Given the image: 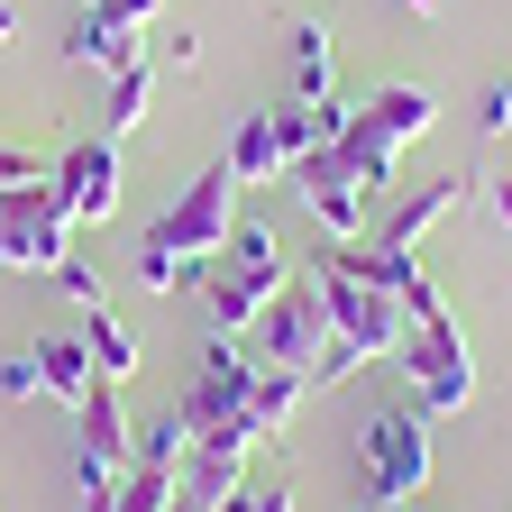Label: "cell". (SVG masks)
<instances>
[{
	"mask_svg": "<svg viewBox=\"0 0 512 512\" xmlns=\"http://www.w3.org/2000/svg\"><path fill=\"white\" fill-rule=\"evenodd\" d=\"M403 348H394V366H403V394H412V412L421 421H448V412H476V357H467V339H458V320H448V302L430 293V275L403 293Z\"/></svg>",
	"mask_w": 512,
	"mask_h": 512,
	"instance_id": "6da1fadb",
	"label": "cell"
},
{
	"mask_svg": "<svg viewBox=\"0 0 512 512\" xmlns=\"http://www.w3.org/2000/svg\"><path fill=\"white\" fill-rule=\"evenodd\" d=\"M311 293H320V311H330V339H339L357 366L394 357V348H403V330H412L403 302L348 266V238H320V247H311Z\"/></svg>",
	"mask_w": 512,
	"mask_h": 512,
	"instance_id": "7a4b0ae2",
	"label": "cell"
},
{
	"mask_svg": "<svg viewBox=\"0 0 512 512\" xmlns=\"http://www.w3.org/2000/svg\"><path fill=\"white\" fill-rule=\"evenodd\" d=\"M229 229H238V174H229V165H202V174L165 202V220L147 229V247L174 256V266H192V284H202L211 256L229 247Z\"/></svg>",
	"mask_w": 512,
	"mask_h": 512,
	"instance_id": "3957f363",
	"label": "cell"
},
{
	"mask_svg": "<svg viewBox=\"0 0 512 512\" xmlns=\"http://www.w3.org/2000/svg\"><path fill=\"white\" fill-rule=\"evenodd\" d=\"M284 284H293L284 238H275L266 220H238L229 247H220V275H211V330H238V339H247V320L266 311Z\"/></svg>",
	"mask_w": 512,
	"mask_h": 512,
	"instance_id": "277c9868",
	"label": "cell"
},
{
	"mask_svg": "<svg viewBox=\"0 0 512 512\" xmlns=\"http://www.w3.org/2000/svg\"><path fill=\"white\" fill-rule=\"evenodd\" d=\"M357 458H366V503H412L430 485V421L412 403H384L357 430Z\"/></svg>",
	"mask_w": 512,
	"mask_h": 512,
	"instance_id": "5b68a950",
	"label": "cell"
},
{
	"mask_svg": "<svg viewBox=\"0 0 512 512\" xmlns=\"http://www.w3.org/2000/svg\"><path fill=\"white\" fill-rule=\"evenodd\" d=\"M320 348H330V311H320L311 284H284L266 311L247 320V357H256V366H284V375H302V384H311Z\"/></svg>",
	"mask_w": 512,
	"mask_h": 512,
	"instance_id": "8992f818",
	"label": "cell"
},
{
	"mask_svg": "<svg viewBox=\"0 0 512 512\" xmlns=\"http://www.w3.org/2000/svg\"><path fill=\"white\" fill-rule=\"evenodd\" d=\"M64 220L55 211V183H19V192H0V275H55L64 256Z\"/></svg>",
	"mask_w": 512,
	"mask_h": 512,
	"instance_id": "52a82bcc",
	"label": "cell"
},
{
	"mask_svg": "<svg viewBox=\"0 0 512 512\" xmlns=\"http://www.w3.org/2000/svg\"><path fill=\"white\" fill-rule=\"evenodd\" d=\"M458 202H467V183H458V174L403 183V192H384V202H375V229H366L357 247H375V256H421V238H430L439 220H458Z\"/></svg>",
	"mask_w": 512,
	"mask_h": 512,
	"instance_id": "ba28073f",
	"label": "cell"
},
{
	"mask_svg": "<svg viewBox=\"0 0 512 512\" xmlns=\"http://www.w3.org/2000/svg\"><path fill=\"white\" fill-rule=\"evenodd\" d=\"M46 183H55V211L74 220V229H83V220H110V211H119V138H101V128H92V138H74V147L55 156Z\"/></svg>",
	"mask_w": 512,
	"mask_h": 512,
	"instance_id": "9c48e42d",
	"label": "cell"
},
{
	"mask_svg": "<svg viewBox=\"0 0 512 512\" xmlns=\"http://www.w3.org/2000/svg\"><path fill=\"white\" fill-rule=\"evenodd\" d=\"M284 183L302 192V211L320 220V238H348V247H357V238L375 229V192H357V183L339 174V156H330V147H311Z\"/></svg>",
	"mask_w": 512,
	"mask_h": 512,
	"instance_id": "30bf717a",
	"label": "cell"
},
{
	"mask_svg": "<svg viewBox=\"0 0 512 512\" xmlns=\"http://www.w3.org/2000/svg\"><path fill=\"white\" fill-rule=\"evenodd\" d=\"M74 458H92V467H138V430H128L119 384H92V394L74 403Z\"/></svg>",
	"mask_w": 512,
	"mask_h": 512,
	"instance_id": "8fae6325",
	"label": "cell"
},
{
	"mask_svg": "<svg viewBox=\"0 0 512 512\" xmlns=\"http://www.w3.org/2000/svg\"><path fill=\"white\" fill-rule=\"evenodd\" d=\"M64 55L92 64V74H128V64H147V28L119 19V10H83L74 37H64Z\"/></svg>",
	"mask_w": 512,
	"mask_h": 512,
	"instance_id": "7c38bea8",
	"label": "cell"
},
{
	"mask_svg": "<svg viewBox=\"0 0 512 512\" xmlns=\"http://www.w3.org/2000/svg\"><path fill=\"white\" fill-rule=\"evenodd\" d=\"M238 183H284L293 174V147H284V128H275V110H247L238 128H229V156H220Z\"/></svg>",
	"mask_w": 512,
	"mask_h": 512,
	"instance_id": "4fadbf2b",
	"label": "cell"
},
{
	"mask_svg": "<svg viewBox=\"0 0 512 512\" xmlns=\"http://www.w3.org/2000/svg\"><path fill=\"white\" fill-rule=\"evenodd\" d=\"M357 119L375 128L384 147H412V138H430V128H439V92H430V83H384Z\"/></svg>",
	"mask_w": 512,
	"mask_h": 512,
	"instance_id": "5bb4252c",
	"label": "cell"
},
{
	"mask_svg": "<svg viewBox=\"0 0 512 512\" xmlns=\"http://www.w3.org/2000/svg\"><path fill=\"white\" fill-rule=\"evenodd\" d=\"M284 64H293V101H339V46H330L320 19L284 28Z\"/></svg>",
	"mask_w": 512,
	"mask_h": 512,
	"instance_id": "9a60e30c",
	"label": "cell"
},
{
	"mask_svg": "<svg viewBox=\"0 0 512 512\" xmlns=\"http://www.w3.org/2000/svg\"><path fill=\"white\" fill-rule=\"evenodd\" d=\"M28 357H37V384H46V394H55V403H64V412H74V403H83V394H92V384H101V375H92V357H83V339H74V330H46V339H37V348H28Z\"/></svg>",
	"mask_w": 512,
	"mask_h": 512,
	"instance_id": "2e32d148",
	"label": "cell"
},
{
	"mask_svg": "<svg viewBox=\"0 0 512 512\" xmlns=\"http://www.w3.org/2000/svg\"><path fill=\"white\" fill-rule=\"evenodd\" d=\"M74 339H83V357H92V375H101V384H119L128 366H138V330H128L110 302H92V311L74 320Z\"/></svg>",
	"mask_w": 512,
	"mask_h": 512,
	"instance_id": "e0dca14e",
	"label": "cell"
},
{
	"mask_svg": "<svg viewBox=\"0 0 512 512\" xmlns=\"http://www.w3.org/2000/svg\"><path fill=\"white\" fill-rule=\"evenodd\" d=\"M147 110H156V74H147V64L110 74V92H101V138H128V128H147Z\"/></svg>",
	"mask_w": 512,
	"mask_h": 512,
	"instance_id": "ac0fdd59",
	"label": "cell"
},
{
	"mask_svg": "<svg viewBox=\"0 0 512 512\" xmlns=\"http://www.w3.org/2000/svg\"><path fill=\"white\" fill-rule=\"evenodd\" d=\"M302 394H311L302 375H284V366H256V384H247V421L275 439V430H284V421L302 412Z\"/></svg>",
	"mask_w": 512,
	"mask_h": 512,
	"instance_id": "d6986e66",
	"label": "cell"
},
{
	"mask_svg": "<svg viewBox=\"0 0 512 512\" xmlns=\"http://www.w3.org/2000/svg\"><path fill=\"white\" fill-rule=\"evenodd\" d=\"M138 467H165V476H183V467H192V430H183V412H165V421H147V430H138Z\"/></svg>",
	"mask_w": 512,
	"mask_h": 512,
	"instance_id": "ffe728a7",
	"label": "cell"
},
{
	"mask_svg": "<svg viewBox=\"0 0 512 512\" xmlns=\"http://www.w3.org/2000/svg\"><path fill=\"white\" fill-rule=\"evenodd\" d=\"M165 503H174V476H165V467H128L110 512H165Z\"/></svg>",
	"mask_w": 512,
	"mask_h": 512,
	"instance_id": "44dd1931",
	"label": "cell"
},
{
	"mask_svg": "<svg viewBox=\"0 0 512 512\" xmlns=\"http://www.w3.org/2000/svg\"><path fill=\"white\" fill-rule=\"evenodd\" d=\"M220 512H302V503H293V485H284V476H247Z\"/></svg>",
	"mask_w": 512,
	"mask_h": 512,
	"instance_id": "7402d4cb",
	"label": "cell"
},
{
	"mask_svg": "<svg viewBox=\"0 0 512 512\" xmlns=\"http://www.w3.org/2000/svg\"><path fill=\"white\" fill-rule=\"evenodd\" d=\"M156 64H174V74H192V64H202V37H192V28H165V37H156Z\"/></svg>",
	"mask_w": 512,
	"mask_h": 512,
	"instance_id": "603a6c76",
	"label": "cell"
},
{
	"mask_svg": "<svg viewBox=\"0 0 512 512\" xmlns=\"http://www.w3.org/2000/svg\"><path fill=\"white\" fill-rule=\"evenodd\" d=\"M55 165H37L28 147H0V192H19V183H46Z\"/></svg>",
	"mask_w": 512,
	"mask_h": 512,
	"instance_id": "cb8c5ba5",
	"label": "cell"
},
{
	"mask_svg": "<svg viewBox=\"0 0 512 512\" xmlns=\"http://www.w3.org/2000/svg\"><path fill=\"white\" fill-rule=\"evenodd\" d=\"M476 128H485V138H503V128H512V74H503V83L476 101Z\"/></svg>",
	"mask_w": 512,
	"mask_h": 512,
	"instance_id": "d4e9b609",
	"label": "cell"
},
{
	"mask_svg": "<svg viewBox=\"0 0 512 512\" xmlns=\"http://www.w3.org/2000/svg\"><path fill=\"white\" fill-rule=\"evenodd\" d=\"M55 284H64V293H74V302H83V311H92V302H101V275H92V266H83V256H64V266H55Z\"/></svg>",
	"mask_w": 512,
	"mask_h": 512,
	"instance_id": "484cf974",
	"label": "cell"
},
{
	"mask_svg": "<svg viewBox=\"0 0 512 512\" xmlns=\"http://www.w3.org/2000/svg\"><path fill=\"white\" fill-rule=\"evenodd\" d=\"M0 394H46V384H37V357H0Z\"/></svg>",
	"mask_w": 512,
	"mask_h": 512,
	"instance_id": "4316f807",
	"label": "cell"
},
{
	"mask_svg": "<svg viewBox=\"0 0 512 512\" xmlns=\"http://www.w3.org/2000/svg\"><path fill=\"white\" fill-rule=\"evenodd\" d=\"M83 10H119V19H138V28H156V19H165V0H83Z\"/></svg>",
	"mask_w": 512,
	"mask_h": 512,
	"instance_id": "83f0119b",
	"label": "cell"
},
{
	"mask_svg": "<svg viewBox=\"0 0 512 512\" xmlns=\"http://www.w3.org/2000/svg\"><path fill=\"white\" fill-rule=\"evenodd\" d=\"M485 211H494V229L512 238V174H494V183H485Z\"/></svg>",
	"mask_w": 512,
	"mask_h": 512,
	"instance_id": "f1b7e54d",
	"label": "cell"
},
{
	"mask_svg": "<svg viewBox=\"0 0 512 512\" xmlns=\"http://www.w3.org/2000/svg\"><path fill=\"white\" fill-rule=\"evenodd\" d=\"M19 37V10H10V0H0V46H10Z\"/></svg>",
	"mask_w": 512,
	"mask_h": 512,
	"instance_id": "f546056e",
	"label": "cell"
},
{
	"mask_svg": "<svg viewBox=\"0 0 512 512\" xmlns=\"http://www.w3.org/2000/svg\"><path fill=\"white\" fill-rule=\"evenodd\" d=\"M394 10H412V19H439V0H394Z\"/></svg>",
	"mask_w": 512,
	"mask_h": 512,
	"instance_id": "4dcf8cb0",
	"label": "cell"
},
{
	"mask_svg": "<svg viewBox=\"0 0 512 512\" xmlns=\"http://www.w3.org/2000/svg\"><path fill=\"white\" fill-rule=\"evenodd\" d=\"M165 512H211V503H192V494H183V485H174V503H165Z\"/></svg>",
	"mask_w": 512,
	"mask_h": 512,
	"instance_id": "1f68e13d",
	"label": "cell"
},
{
	"mask_svg": "<svg viewBox=\"0 0 512 512\" xmlns=\"http://www.w3.org/2000/svg\"><path fill=\"white\" fill-rule=\"evenodd\" d=\"M366 512H403V503H366Z\"/></svg>",
	"mask_w": 512,
	"mask_h": 512,
	"instance_id": "d6a6232c",
	"label": "cell"
}]
</instances>
